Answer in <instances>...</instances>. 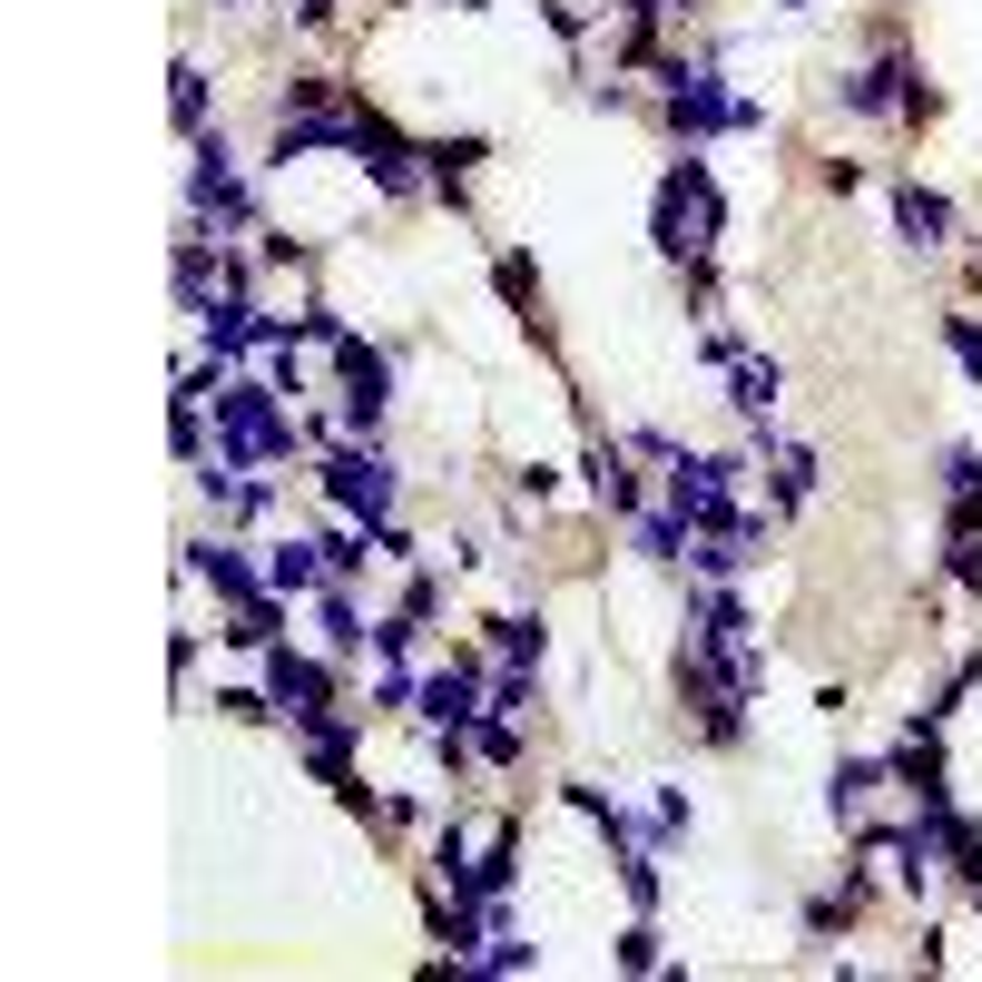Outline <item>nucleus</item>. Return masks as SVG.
<instances>
[{
    "mask_svg": "<svg viewBox=\"0 0 982 982\" xmlns=\"http://www.w3.org/2000/svg\"><path fill=\"white\" fill-rule=\"evenodd\" d=\"M904 226L933 246V236H943V197H904Z\"/></svg>",
    "mask_w": 982,
    "mask_h": 982,
    "instance_id": "nucleus-1",
    "label": "nucleus"
}]
</instances>
